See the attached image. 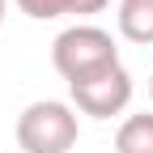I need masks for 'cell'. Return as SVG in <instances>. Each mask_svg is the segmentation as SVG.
I'll return each instance as SVG.
<instances>
[{"mask_svg":"<svg viewBox=\"0 0 153 153\" xmlns=\"http://www.w3.org/2000/svg\"><path fill=\"white\" fill-rule=\"evenodd\" d=\"M72 94V106L89 115V119H111V115H123L128 102H132V72L123 64H115L98 76H89V81H76L68 85Z\"/></svg>","mask_w":153,"mask_h":153,"instance_id":"cell-3","label":"cell"},{"mask_svg":"<svg viewBox=\"0 0 153 153\" xmlns=\"http://www.w3.org/2000/svg\"><path fill=\"white\" fill-rule=\"evenodd\" d=\"M51 64L68 85H76V81H89V76L115 68L119 64V47L102 26H68L51 43Z\"/></svg>","mask_w":153,"mask_h":153,"instance_id":"cell-1","label":"cell"},{"mask_svg":"<svg viewBox=\"0 0 153 153\" xmlns=\"http://www.w3.org/2000/svg\"><path fill=\"white\" fill-rule=\"evenodd\" d=\"M17 9L34 22H55V17L68 13V0H17Z\"/></svg>","mask_w":153,"mask_h":153,"instance_id":"cell-6","label":"cell"},{"mask_svg":"<svg viewBox=\"0 0 153 153\" xmlns=\"http://www.w3.org/2000/svg\"><path fill=\"white\" fill-rule=\"evenodd\" d=\"M149 98H153V81H149Z\"/></svg>","mask_w":153,"mask_h":153,"instance_id":"cell-9","label":"cell"},{"mask_svg":"<svg viewBox=\"0 0 153 153\" xmlns=\"http://www.w3.org/2000/svg\"><path fill=\"white\" fill-rule=\"evenodd\" d=\"M0 22H4V0H0Z\"/></svg>","mask_w":153,"mask_h":153,"instance_id":"cell-8","label":"cell"},{"mask_svg":"<svg viewBox=\"0 0 153 153\" xmlns=\"http://www.w3.org/2000/svg\"><path fill=\"white\" fill-rule=\"evenodd\" d=\"M115 153H153V111L128 115L115 132Z\"/></svg>","mask_w":153,"mask_h":153,"instance_id":"cell-5","label":"cell"},{"mask_svg":"<svg viewBox=\"0 0 153 153\" xmlns=\"http://www.w3.org/2000/svg\"><path fill=\"white\" fill-rule=\"evenodd\" d=\"M111 4V0H68V13H76V17H89V13H102Z\"/></svg>","mask_w":153,"mask_h":153,"instance_id":"cell-7","label":"cell"},{"mask_svg":"<svg viewBox=\"0 0 153 153\" xmlns=\"http://www.w3.org/2000/svg\"><path fill=\"white\" fill-rule=\"evenodd\" d=\"M81 136L76 128V111L60 98H43L30 102L17 115V145L22 153H68Z\"/></svg>","mask_w":153,"mask_h":153,"instance_id":"cell-2","label":"cell"},{"mask_svg":"<svg viewBox=\"0 0 153 153\" xmlns=\"http://www.w3.org/2000/svg\"><path fill=\"white\" fill-rule=\"evenodd\" d=\"M119 34L128 43H153V0H119Z\"/></svg>","mask_w":153,"mask_h":153,"instance_id":"cell-4","label":"cell"}]
</instances>
